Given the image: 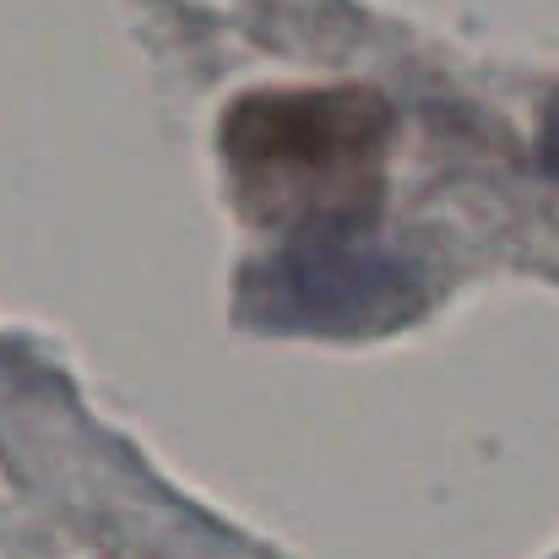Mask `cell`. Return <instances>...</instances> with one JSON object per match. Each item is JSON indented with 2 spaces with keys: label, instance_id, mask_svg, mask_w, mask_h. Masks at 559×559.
I'll return each mask as SVG.
<instances>
[{
  "label": "cell",
  "instance_id": "cell-2",
  "mask_svg": "<svg viewBox=\"0 0 559 559\" xmlns=\"http://www.w3.org/2000/svg\"><path fill=\"white\" fill-rule=\"evenodd\" d=\"M272 321L321 326V332H359L391 326L413 310V277L402 261L365 250L359 228L337 234H299L288 250L250 283Z\"/></svg>",
  "mask_w": 559,
  "mask_h": 559
},
{
  "label": "cell",
  "instance_id": "cell-3",
  "mask_svg": "<svg viewBox=\"0 0 559 559\" xmlns=\"http://www.w3.org/2000/svg\"><path fill=\"white\" fill-rule=\"evenodd\" d=\"M544 164H549V175L559 180V104L549 109V120H544Z\"/></svg>",
  "mask_w": 559,
  "mask_h": 559
},
{
  "label": "cell",
  "instance_id": "cell-1",
  "mask_svg": "<svg viewBox=\"0 0 559 559\" xmlns=\"http://www.w3.org/2000/svg\"><path fill=\"white\" fill-rule=\"evenodd\" d=\"M223 169L239 212L299 234L359 228L385 190L391 104L370 87H272L223 115Z\"/></svg>",
  "mask_w": 559,
  "mask_h": 559
}]
</instances>
